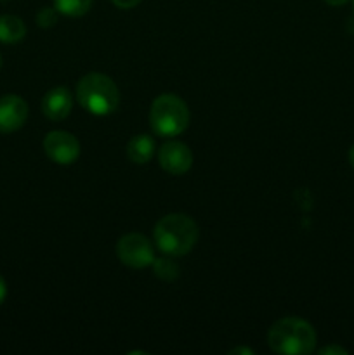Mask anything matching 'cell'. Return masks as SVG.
I'll return each mask as SVG.
<instances>
[{
  "mask_svg": "<svg viewBox=\"0 0 354 355\" xmlns=\"http://www.w3.org/2000/svg\"><path fill=\"white\" fill-rule=\"evenodd\" d=\"M198 225L184 214H170L160 218L153 231L155 245L165 255L183 257L194 248L198 241Z\"/></svg>",
  "mask_w": 354,
  "mask_h": 355,
  "instance_id": "1",
  "label": "cell"
},
{
  "mask_svg": "<svg viewBox=\"0 0 354 355\" xmlns=\"http://www.w3.org/2000/svg\"><path fill=\"white\" fill-rule=\"evenodd\" d=\"M314 328L301 318H283L271 326L267 333L269 349L283 355H307L316 349Z\"/></svg>",
  "mask_w": 354,
  "mask_h": 355,
  "instance_id": "2",
  "label": "cell"
},
{
  "mask_svg": "<svg viewBox=\"0 0 354 355\" xmlns=\"http://www.w3.org/2000/svg\"><path fill=\"white\" fill-rule=\"evenodd\" d=\"M80 106L97 116L111 114L120 104V92L113 80L104 73H87L76 85Z\"/></svg>",
  "mask_w": 354,
  "mask_h": 355,
  "instance_id": "3",
  "label": "cell"
},
{
  "mask_svg": "<svg viewBox=\"0 0 354 355\" xmlns=\"http://www.w3.org/2000/svg\"><path fill=\"white\" fill-rule=\"evenodd\" d=\"M149 125L162 137H176L189 125V110L180 97L162 94L156 97L149 110Z\"/></svg>",
  "mask_w": 354,
  "mask_h": 355,
  "instance_id": "4",
  "label": "cell"
},
{
  "mask_svg": "<svg viewBox=\"0 0 354 355\" xmlns=\"http://www.w3.org/2000/svg\"><path fill=\"white\" fill-rule=\"evenodd\" d=\"M117 257L130 269H144L155 262V250L149 239L139 232H130L118 239Z\"/></svg>",
  "mask_w": 354,
  "mask_h": 355,
  "instance_id": "5",
  "label": "cell"
},
{
  "mask_svg": "<svg viewBox=\"0 0 354 355\" xmlns=\"http://www.w3.org/2000/svg\"><path fill=\"white\" fill-rule=\"evenodd\" d=\"M44 151L58 165H71L80 156V142L69 132L54 130L45 135Z\"/></svg>",
  "mask_w": 354,
  "mask_h": 355,
  "instance_id": "6",
  "label": "cell"
},
{
  "mask_svg": "<svg viewBox=\"0 0 354 355\" xmlns=\"http://www.w3.org/2000/svg\"><path fill=\"white\" fill-rule=\"evenodd\" d=\"M158 162L170 175H183L193 165V153L184 142L169 141L160 148Z\"/></svg>",
  "mask_w": 354,
  "mask_h": 355,
  "instance_id": "7",
  "label": "cell"
},
{
  "mask_svg": "<svg viewBox=\"0 0 354 355\" xmlns=\"http://www.w3.org/2000/svg\"><path fill=\"white\" fill-rule=\"evenodd\" d=\"M28 118V104L19 96L0 97V134H12L19 130Z\"/></svg>",
  "mask_w": 354,
  "mask_h": 355,
  "instance_id": "8",
  "label": "cell"
},
{
  "mask_svg": "<svg viewBox=\"0 0 354 355\" xmlns=\"http://www.w3.org/2000/svg\"><path fill=\"white\" fill-rule=\"evenodd\" d=\"M73 99L66 87L51 89L42 99V113L51 121H61L71 113Z\"/></svg>",
  "mask_w": 354,
  "mask_h": 355,
  "instance_id": "9",
  "label": "cell"
},
{
  "mask_svg": "<svg viewBox=\"0 0 354 355\" xmlns=\"http://www.w3.org/2000/svg\"><path fill=\"white\" fill-rule=\"evenodd\" d=\"M155 155V141L149 135H135L127 144V156L135 165H144Z\"/></svg>",
  "mask_w": 354,
  "mask_h": 355,
  "instance_id": "10",
  "label": "cell"
},
{
  "mask_svg": "<svg viewBox=\"0 0 354 355\" xmlns=\"http://www.w3.org/2000/svg\"><path fill=\"white\" fill-rule=\"evenodd\" d=\"M26 35V26L23 19L12 14L0 16V42L2 44H17Z\"/></svg>",
  "mask_w": 354,
  "mask_h": 355,
  "instance_id": "11",
  "label": "cell"
},
{
  "mask_svg": "<svg viewBox=\"0 0 354 355\" xmlns=\"http://www.w3.org/2000/svg\"><path fill=\"white\" fill-rule=\"evenodd\" d=\"M94 0H54V9L69 17L85 16Z\"/></svg>",
  "mask_w": 354,
  "mask_h": 355,
  "instance_id": "12",
  "label": "cell"
},
{
  "mask_svg": "<svg viewBox=\"0 0 354 355\" xmlns=\"http://www.w3.org/2000/svg\"><path fill=\"white\" fill-rule=\"evenodd\" d=\"M153 269H155L156 276L163 281H174L179 276V266L170 259V255H167V259H155Z\"/></svg>",
  "mask_w": 354,
  "mask_h": 355,
  "instance_id": "13",
  "label": "cell"
},
{
  "mask_svg": "<svg viewBox=\"0 0 354 355\" xmlns=\"http://www.w3.org/2000/svg\"><path fill=\"white\" fill-rule=\"evenodd\" d=\"M56 21H58V14H56V10H52L51 7H44V9L37 14V23L44 28L52 26Z\"/></svg>",
  "mask_w": 354,
  "mask_h": 355,
  "instance_id": "14",
  "label": "cell"
},
{
  "mask_svg": "<svg viewBox=\"0 0 354 355\" xmlns=\"http://www.w3.org/2000/svg\"><path fill=\"white\" fill-rule=\"evenodd\" d=\"M318 354H321V355H347V350L342 349V347H339V345H330V347H323V349H319Z\"/></svg>",
  "mask_w": 354,
  "mask_h": 355,
  "instance_id": "15",
  "label": "cell"
},
{
  "mask_svg": "<svg viewBox=\"0 0 354 355\" xmlns=\"http://www.w3.org/2000/svg\"><path fill=\"white\" fill-rule=\"evenodd\" d=\"M113 2V6H117L118 9H134L135 6H139V3L142 2V0H111Z\"/></svg>",
  "mask_w": 354,
  "mask_h": 355,
  "instance_id": "16",
  "label": "cell"
},
{
  "mask_svg": "<svg viewBox=\"0 0 354 355\" xmlns=\"http://www.w3.org/2000/svg\"><path fill=\"white\" fill-rule=\"evenodd\" d=\"M6 297H7V284H6V279L0 276V305L6 302Z\"/></svg>",
  "mask_w": 354,
  "mask_h": 355,
  "instance_id": "17",
  "label": "cell"
},
{
  "mask_svg": "<svg viewBox=\"0 0 354 355\" xmlns=\"http://www.w3.org/2000/svg\"><path fill=\"white\" fill-rule=\"evenodd\" d=\"M229 354L236 355V354H253V352L250 349H245V347H239V349H233Z\"/></svg>",
  "mask_w": 354,
  "mask_h": 355,
  "instance_id": "18",
  "label": "cell"
},
{
  "mask_svg": "<svg viewBox=\"0 0 354 355\" xmlns=\"http://www.w3.org/2000/svg\"><path fill=\"white\" fill-rule=\"evenodd\" d=\"M328 6H333V7H339V6H344V3L347 2V0H325Z\"/></svg>",
  "mask_w": 354,
  "mask_h": 355,
  "instance_id": "19",
  "label": "cell"
},
{
  "mask_svg": "<svg viewBox=\"0 0 354 355\" xmlns=\"http://www.w3.org/2000/svg\"><path fill=\"white\" fill-rule=\"evenodd\" d=\"M349 163H351V166L354 168V144L351 146V149H349Z\"/></svg>",
  "mask_w": 354,
  "mask_h": 355,
  "instance_id": "20",
  "label": "cell"
},
{
  "mask_svg": "<svg viewBox=\"0 0 354 355\" xmlns=\"http://www.w3.org/2000/svg\"><path fill=\"white\" fill-rule=\"evenodd\" d=\"M2 62H3V61H2V55H0V68H2Z\"/></svg>",
  "mask_w": 354,
  "mask_h": 355,
  "instance_id": "21",
  "label": "cell"
},
{
  "mask_svg": "<svg viewBox=\"0 0 354 355\" xmlns=\"http://www.w3.org/2000/svg\"><path fill=\"white\" fill-rule=\"evenodd\" d=\"M353 9H354V0H353Z\"/></svg>",
  "mask_w": 354,
  "mask_h": 355,
  "instance_id": "22",
  "label": "cell"
}]
</instances>
